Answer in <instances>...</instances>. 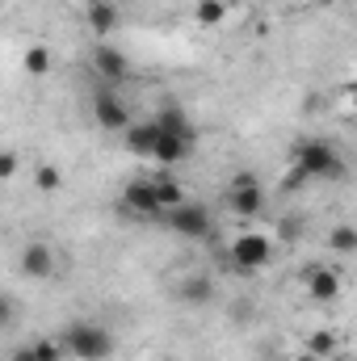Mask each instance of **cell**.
Returning a JSON list of instances; mask_svg holds the SVG:
<instances>
[{
  "instance_id": "1",
  "label": "cell",
  "mask_w": 357,
  "mask_h": 361,
  "mask_svg": "<svg viewBox=\"0 0 357 361\" xmlns=\"http://www.w3.org/2000/svg\"><path fill=\"white\" fill-rule=\"evenodd\" d=\"M290 164L307 180H345L349 177V164H345V156H341V147L332 139H298L290 147Z\"/></svg>"
},
{
  "instance_id": "2",
  "label": "cell",
  "mask_w": 357,
  "mask_h": 361,
  "mask_svg": "<svg viewBox=\"0 0 357 361\" xmlns=\"http://www.w3.org/2000/svg\"><path fill=\"white\" fill-rule=\"evenodd\" d=\"M63 349L72 361H109L114 357V332L101 319H72L59 332Z\"/></svg>"
},
{
  "instance_id": "3",
  "label": "cell",
  "mask_w": 357,
  "mask_h": 361,
  "mask_svg": "<svg viewBox=\"0 0 357 361\" xmlns=\"http://www.w3.org/2000/svg\"><path fill=\"white\" fill-rule=\"evenodd\" d=\"M92 122H97L101 130L126 135V130H131V122H135V114L126 109V101L118 97L114 85H97V89H92Z\"/></svg>"
},
{
  "instance_id": "4",
  "label": "cell",
  "mask_w": 357,
  "mask_h": 361,
  "mask_svg": "<svg viewBox=\"0 0 357 361\" xmlns=\"http://www.w3.org/2000/svg\"><path fill=\"white\" fill-rule=\"evenodd\" d=\"M227 257H231V265H236L240 273L269 269V261H273V240L261 235V231H240V235L231 240Z\"/></svg>"
},
{
  "instance_id": "5",
  "label": "cell",
  "mask_w": 357,
  "mask_h": 361,
  "mask_svg": "<svg viewBox=\"0 0 357 361\" xmlns=\"http://www.w3.org/2000/svg\"><path fill=\"white\" fill-rule=\"evenodd\" d=\"M122 206H126V214H135V219H143V223L164 219V206H160V193H156V180L152 177L126 180V189H122Z\"/></svg>"
},
{
  "instance_id": "6",
  "label": "cell",
  "mask_w": 357,
  "mask_h": 361,
  "mask_svg": "<svg viewBox=\"0 0 357 361\" xmlns=\"http://www.w3.org/2000/svg\"><path fill=\"white\" fill-rule=\"evenodd\" d=\"M164 223L177 231L181 240H206V235H210V227H214V223H210V210H206L202 202H189V197L164 214Z\"/></svg>"
},
{
  "instance_id": "7",
  "label": "cell",
  "mask_w": 357,
  "mask_h": 361,
  "mask_svg": "<svg viewBox=\"0 0 357 361\" xmlns=\"http://www.w3.org/2000/svg\"><path fill=\"white\" fill-rule=\"evenodd\" d=\"M89 63H92V76H97V85H114V89H118V85L131 76V59H126V55H122L114 42H97V47H92V59H89Z\"/></svg>"
},
{
  "instance_id": "8",
  "label": "cell",
  "mask_w": 357,
  "mask_h": 361,
  "mask_svg": "<svg viewBox=\"0 0 357 361\" xmlns=\"http://www.w3.org/2000/svg\"><path fill=\"white\" fill-rule=\"evenodd\" d=\"M126 139V152L139 156V160H156V147H160V122L156 118H135L131 130L122 135Z\"/></svg>"
},
{
  "instance_id": "9",
  "label": "cell",
  "mask_w": 357,
  "mask_h": 361,
  "mask_svg": "<svg viewBox=\"0 0 357 361\" xmlns=\"http://www.w3.org/2000/svg\"><path fill=\"white\" fill-rule=\"evenodd\" d=\"M17 269L25 273L30 281H47V277L55 273V252H51V244L30 240V244L21 248V257H17Z\"/></svg>"
},
{
  "instance_id": "10",
  "label": "cell",
  "mask_w": 357,
  "mask_h": 361,
  "mask_svg": "<svg viewBox=\"0 0 357 361\" xmlns=\"http://www.w3.org/2000/svg\"><path fill=\"white\" fill-rule=\"evenodd\" d=\"M303 290L315 302H337L341 298V273L328 269V265H311V269H303Z\"/></svg>"
},
{
  "instance_id": "11",
  "label": "cell",
  "mask_w": 357,
  "mask_h": 361,
  "mask_svg": "<svg viewBox=\"0 0 357 361\" xmlns=\"http://www.w3.org/2000/svg\"><path fill=\"white\" fill-rule=\"evenodd\" d=\"M227 206H231L236 219H261L265 214V189L261 185H231Z\"/></svg>"
},
{
  "instance_id": "12",
  "label": "cell",
  "mask_w": 357,
  "mask_h": 361,
  "mask_svg": "<svg viewBox=\"0 0 357 361\" xmlns=\"http://www.w3.org/2000/svg\"><path fill=\"white\" fill-rule=\"evenodd\" d=\"M214 294H219V286H214L206 273H185V277L177 281V298L189 302V307H210Z\"/></svg>"
},
{
  "instance_id": "13",
  "label": "cell",
  "mask_w": 357,
  "mask_h": 361,
  "mask_svg": "<svg viewBox=\"0 0 357 361\" xmlns=\"http://www.w3.org/2000/svg\"><path fill=\"white\" fill-rule=\"evenodd\" d=\"M193 143H198V139H189V135H173V130H160L156 164L173 169V164H181V160H189V156H193Z\"/></svg>"
},
{
  "instance_id": "14",
  "label": "cell",
  "mask_w": 357,
  "mask_h": 361,
  "mask_svg": "<svg viewBox=\"0 0 357 361\" xmlns=\"http://www.w3.org/2000/svg\"><path fill=\"white\" fill-rule=\"evenodd\" d=\"M152 118L160 122V130H173V135H189V139H198V130H193V122H189V114H185L181 105H160Z\"/></svg>"
},
{
  "instance_id": "15",
  "label": "cell",
  "mask_w": 357,
  "mask_h": 361,
  "mask_svg": "<svg viewBox=\"0 0 357 361\" xmlns=\"http://www.w3.org/2000/svg\"><path fill=\"white\" fill-rule=\"evenodd\" d=\"M303 349H311L315 357H337L341 353V336L332 332V328H315V332H307V341H303Z\"/></svg>"
},
{
  "instance_id": "16",
  "label": "cell",
  "mask_w": 357,
  "mask_h": 361,
  "mask_svg": "<svg viewBox=\"0 0 357 361\" xmlns=\"http://www.w3.org/2000/svg\"><path fill=\"white\" fill-rule=\"evenodd\" d=\"M114 25H118V13H114V4H92V8H89V30L97 34V42H109Z\"/></svg>"
},
{
  "instance_id": "17",
  "label": "cell",
  "mask_w": 357,
  "mask_h": 361,
  "mask_svg": "<svg viewBox=\"0 0 357 361\" xmlns=\"http://www.w3.org/2000/svg\"><path fill=\"white\" fill-rule=\"evenodd\" d=\"M328 248H332L337 257H357V227L337 223V227L328 231Z\"/></svg>"
},
{
  "instance_id": "18",
  "label": "cell",
  "mask_w": 357,
  "mask_h": 361,
  "mask_svg": "<svg viewBox=\"0 0 357 361\" xmlns=\"http://www.w3.org/2000/svg\"><path fill=\"white\" fill-rule=\"evenodd\" d=\"M193 17L202 25H223L227 21V0H198L193 4Z\"/></svg>"
},
{
  "instance_id": "19",
  "label": "cell",
  "mask_w": 357,
  "mask_h": 361,
  "mask_svg": "<svg viewBox=\"0 0 357 361\" xmlns=\"http://www.w3.org/2000/svg\"><path fill=\"white\" fill-rule=\"evenodd\" d=\"M152 180H156V193H160V206H164V214H169L173 206H181V202H185L181 185H177L173 177H169V173H160V177H152Z\"/></svg>"
},
{
  "instance_id": "20",
  "label": "cell",
  "mask_w": 357,
  "mask_h": 361,
  "mask_svg": "<svg viewBox=\"0 0 357 361\" xmlns=\"http://www.w3.org/2000/svg\"><path fill=\"white\" fill-rule=\"evenodd\" d=\"M34 189H42V193H59V189H63V173H59L55 164H38V169H34Z\"/></svg>"
},
{
  "instance_id": "21",
  "label": "cell",
  "mask_w": 357,
  "mask_h": 361,
  "mask_svg": "<svg viewBox=\"0 0 357 361\" xmlns=\"http://www.w3.org/2000/svg\"><path fill=\"white\" fill-rule=\"evenodd\" d=\"M21 63H25V72H30V76H38V80H42V76L51 72V51H47V47H30Z\"/></svg>"
},
{
  "instance_id": "22",
  "label": "cell",
  "mask_w": 357,
  "mask_h": 361,
  "mask_svg": "<svg viewBox=\"0 0 357 361\" xmlns=\"http://www.w3.org/2000/svg\"><path fill=\"white\" fill-rule=\"evenodd\" d=\"M13 177H17V152L4 147V156H0V180H13Z\"/></svg>"
},
{
  "instance_id": "23",
  "label": "cell",
  "mask_w": 357,
  "mask_h": 361,
  "mask_svg": "<svg viewBox=\"0 0 357 361\" xmlns=\"http://www.w3.org/2000/svg\"><path fill=\"white\" fill-rule=\"evenodd\" d=\"M303 185H311V180H307L298 169H294V164H290V173H286V180H282V189H286V193H294V189H303Z\"/></svg>"
},
{
  "instance_id": "24",
  "label": "cell",
  "mask_w": 357,
  "mask_h": 361,
  "mask_svg": "<svg viewBox=\"0 0 357 361\" xmlns=\"http://www.w3.org/2000/svg\"><path fill=\"white\" fill-rule=\"evenodd\" d=\"M8 361H42V357L34 353V345H21V349H13V353H8Z\"/></svg>"
},
{
  "instance_id": "25",
  "label": "cell",
  "mask_w": 357,
  "mask_h": 361,
  "mask_svg": "<svg viewBox=\"0 0 357 361\" xmlns=\"http://www.w3.org/2000/svg\"><path fill=\"white\" fill-rule=\"evenodd\" d=\"M282 235H286V240H294V235H298V223H294V219H286V223H282Z\"/></svg>"
},
{
  "instance_id": "26",
  "label": "cell",
  "mask_w": 357,
  "mask_h": 361,
  "mask_svg": "<svg viewBox=\"0 0 357 361\" xmlns=\"http://www.w3.org/2000/svg\"><path fill=\"white\" fill-rule=\"evenodd\" d=\"M294 361H324V357H315L311 349H303V353H298V357H294Z\"/></svg>"
},
{
  "instance_id": "27",
  "label": "cell",
  "mask_w": 357,
  "mask_h": 361,
  "mask_svg": "<svg viewBox=\"0 0 357 361\" xmlns=\"http://www.w3.org/2000/svg\"><path fill=\"white\" fill-rule=\"evenodd\" d=\"M345 97H349V101L357 105V80H353V85H345Z\"/></svg>"
},
{
  "instance_id": "28",
  "label": "cell",
  "mask_w": 357,
  "mask_h": 361,
  "mask_svg": "<svg viewBox=\"0 0 357 361\" xmlns=\"http://www.w3.org/2000/svg\"><path fill=\"white\" fill-rule=\"evenodd\" d=\"M328 361H349V357H345V353H337V357H328Z\"/></svg>"
}]
</instances>
